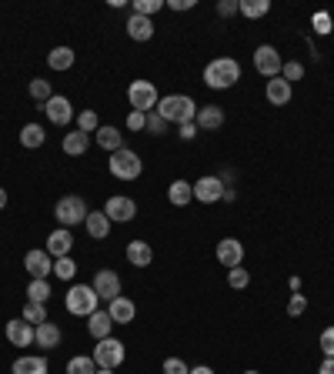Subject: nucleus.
I'll list each match as a JSON object with an SVG mask.
<instances>
[{
    "mask_svg": "<svg viewBox=\"0 0 334 374\" xmlns=\"http://www.w3.org/2000/svg\"><path fill=\"white\" fill-rule=\"evenodd\" d=\"M237 80H241V64L234 57H214L204 67V84L211 91H231Z\"/></svg>",
    "mask_w": 334,
    "mask_h": 374,
    "instance_id": "obj_1",
    "label": "nucleus"
},
{
    "mask_svg": "<svg viewBox=\"0 0 334 374\" xmlns=\"http://www.w3.org/2000/svg\"><path fill=\"white\" fill-rule=\"evenodd\" d=\"M157 114L164 117L167 124H178L180 127V124H187V120L197 117V104L187 94H167V97L157 101Z\"/></svg>",
    "mask_w": 334,
    "mask_h": 374,
    "instance_id": "obj_2",
    "label": "nucleus"
},
{
    "mask_svg": "<svg viewBox=\"0 0 334 374\" xmlns=\"http://www.w3.org/2000/svg\"><path fill=\"white\" fill-rule=\"evenodd\" d=\"M87 214H90V207H87V201L84 197H78V194H67V197H61L57 201V207H54V218H57V224L61 227H78V224H84L87 220Z\"/></svg>",
    "mask_w": 334,
    "mask_h": 374,
    "instance_id": "obj_3",
    "label": "nucleus"
},
{
    "mask_svg": "<svg viewBox=\"0 0 334 374\" xmlns=\"http://www.w3.org/2000/svg\"><path fill=\"white\" fill-rule=\"evenodd\" d=\"M107 170L114 174L117 181H137L144 170V161L130 147H120V151H114L111 154V161H107Z\"/></svg>",
    "mask_w": 334,
    "mask_h": 374,
    "instance_id": "obj_4",
    "label": "nucleus"
},
{
    "mask_svg": "<svg viewBox=\"0 0 334 374\" xmlns=\"http://www.w3.org/2000/svg\"><path fill=\"white\" fill-rule=\"evenodd\" d=\"M64 304H67L70 314H78V318H90L94 311H101V308H97V304H101V297H97V291L87 287V284H74V287L64 294Z\"/></svg>",
    "mask_w": 334,
    "mask_h": 374,
    "instance_id": "obj_5",
    "label": "nucleus"
},
{
    "mask_svg": "<svg viewBox=\"0 0 334 374\" xmlns=\"http://www.w3.org/2000/svg\"><path fill=\"white\" fill-rule=\"evenodd\" d=\"M90 358L97 361V368L117 371V368L124 364V358H128V348H124V341H117V337H104V341H97V348L90 351Z\"/></svg>",
    "mask_w": 334,
    "mask_h": 374,
    "instance_id": "obj_6",
    "label": "nucleus"
},
{
    "mask_svg": "<svg viewBox=\"0 0 334 374\" xmlns=\"http://www.w3.org/2000/svg\"><path fill=\"white\" fill-rule=\"evenodd\" d=\"M128 101L134 111H141V114H151V111H157V87L154 80H130L128 87Z\"/></svg>",
    "mask_w": 334,
    "mask_h": 374,
    "instance_id": "obj_7",
    "label": "nucleus"
},
{
    "mask_svg": "<svg viewBox=\"0 0 334 374\" xmlns=\"http://www.w3.org/2000/svg\"><path fill=\"white\" fill-rule=\"evenodd\" d=\"M281 67H284V61H281V54H278V47L261 44V47L254 51V70L261 74V77H268V80L281 77Z\"/></svg>",
    "mask_w": 334,
    "mask_h": 374,
    "instance_id": "obj_8",
    "label": "nucleus"
},
{
    "mask_svg": "<svg viewBox=\"0 0 334 374\" xmlns=\"http://www.w3.org/2000/svg\"><path fill=\"white\" fill-rule=\"evenodd\" d=\"M104 214L111 218V224H130V220L137 218V201H134V197H124V194H114V197H107Z\"/></svg>",
    "mask_w": 334,
    "mask_h": 374,
    "instance_id": "obj_9",
    "label": "nucleus"
},
{
    "mask_svg": "<svg viewBox=\"0 0 334 374\" xmlns=\"http://www.w3.org/2000/svg\"><path fill=\"white\" fill-rule=\"evenodd\" d=\"M218 261H221V268H241L245 264V244L237 241V237H224V241H218Z\"/></svg>",
    "mask_w": 334,
    "mask_h": 374,
    "instance_id": "obj_10",
    "label": "nucleus"
},
{
    "mask_svg": "<svg viewBox=\"0 0 334 374\" xmlns=\"http://www.w3.org/2000/svg\"><path fill=\"white\" fill-rule=\"evenodd\" d=\"M24 268L30 274V281H47V274H54V261L47 251H27Z\"/></svg>",
    "mask_w": 334,
    "mask_h": 374,
    "instance_id": "obj_11",
    "label": "nucleus"
},
{
    "mask_svg": "<svg viewBox=\"0 0 334 374\" xmlns=\"http://www.w3.org/2000/svg\"><path fill=\"white\" fill-rule=\"evenodd\" d=\"M221 194H224V184L214 174H204L194 181V201H201V204H214V201H221Z\"/></svg>",
    "mask_w": 334,
    "mask_h": 374,
    "instance_id": "obj_12",
    "label": "nucleus"
},
{
    "mask_svg": "<svg viewBox=\"0 0 334 374\" xmlns=\"http://www.w3.org/2000/svg\"><path fill=\"white\" fill-rule=\"evenodd\" d=\"M90 287H94V291H97V297H101V301H107V304H111L114 297H120V278H117L114 271H107V268L94 274V284H90Z\"/></svg>",
    "mask_w": 334,
    "mask_h": 374,
    "instance_id": "obj_13",
    "label": "nucleus"
},
{
    "mask_svg": "<svg viewBox=\"0 0 334 374\" xmlns=\"http://www.w3.org/2000/svg\"><path fill=\"white\" fill-rule=\"evenodd\" d=\"M44 114H47V120H51V124L67 127V124L74 120V107H70V101H67V97H57V94H54L51 101L44 104Z\"/></svg>",
    "mask_w": 334,
    "mask_h": 374,
    "instance_id": "obj_14",
    "label": "nucleus"
},
{
    "mask_svg": "<svg viewBox=\"0 0 334 374\" xmlns=\"http://www.w3.org/2000/svg\"><path fill=\"white\" fill-rule=\"evenodd\" d=\"M7 341L13 348H30L34 344V324L17 318V321H7Z\"/></svg>",
    "mask_w": 334,
    "mask_h": 374,
    "instance_id": "obj_15",
    "label": "nucleus"
},
{
    "mask_svg": "<svg viewBox=\"0 0 334 374\" xmlns=\"http://www.w3.org/2000/svg\"><path fill=\"white\" fill-rule=\"evenodd\" d=\"M70 247H74V234L67 231V227H57V231L47 234V247H44V251H47L51 258H67Z\"/></svg>",
    "mask_w": 334,
    "mask_h": 374,
    "instance_id": "obj_16",
    "label": "nucleus"
},
{
    "mask_svg": "<svg viewBox=\"0 0 334 374\" xmlns=\"http://www.w3.org/2000/svg\"><path fill=\"white\" fill-rule=\"evenodd\" d=\"M194 124H197V130H221L224 127V111L218 104H204V107H197Z\"/></svg>",
    "mask_w": 334,
    "mask_h": 374,
    "instance_id": "obj_17",
    "label": "nucleus"
},
{
    "mask_svg": "<svg viewBox=\"0 0 334 374\" xmlns=\"http://www.w3.org/2000/svg\"><path fill=\"white\" fill-rule=\"evenodd\" d=\"M61 328H57V324L54 321H44V324H37V328H34V344H37V348H44V351H54V348H61Z\"/></svg>",
    "mask_w": 334,
    "mask_h": 374,
    "instance_id": "obj_18",
    "label": "nucleus"
},
{
    "mask_svg": "<svg viewBox=\"0 0 334 374\" xmlns=\"http://www.w3.org/2000/svg\"><path fill=\"white\" fill-rule=\"evenodd\" d=\"M107 314H111V321L114 324H130L134 321V314H137V304L130 301V297H114L111 304H107Z\"/></svg>",
    "mask_w": 334,
    "mask_h": 374,
    "instance_id": "obj_19",
    "label": "nucleus"
},
{
    "mask_svg": "<svg viewBox=\"0 0 334 374\" xmlns=\"http://www.w3.org/2000/svg\"><path fill=\"white\" fill-rule=\"evenodd\" d=\"M264 97H268L274 107H284V104L295 97V87L287 84L284 77H274V80H268V87H264Z\"/></svg>",
    "mask_w": 334,
    "mask_h": 374,
    "instance_id": "obj_20",
    "label": "nucleus"
},
{
    "mask_svg": "<svg viewBox=\"0 0 334 374\" xmlns=\"http://www.w3.org/2000/svg\"><path fill=\"white\" fill-rule=\"evenodd\" d=\"M94 141L101 144L107 154H114V151H120V147H124V134H120L114 124H101V127H97V134H94Z\"/></svg>",
    "mask_w": 334,
    "mask_h": 374,
    "instance_id": "obj_21",
    "label": "nucleus"
},
{
    "mask_svg": "<svg viewBox=\"0 0 334 374\" xmlns=\"http://www.w3.org/2000/svg\"><path fill=\"white\" fill-rule=\"evenodd\" d=\"M124 27H128L130 40H141V44H144V40L154 37V20H151V17H137V13H130Z\"/></svg>",
    "mask_w": 334,
    "mask_h": 374,
    "instance_id": "obj_22",
    "label": "nucleus"
},
{
    "mask_svg": "<svg viewBox=\"0 0 334 374\" xmlns=\"http://www.w3.org/2000/svg\"><path fill=\"white\" fill-rule=\"evenodd\" d=\"M87 331L94 341H104V337H111V331H114V321H111V314L107 311H94L87 318Z\"/></svg>",
    "mask_w": 334,
    "mask_h": 374,
    "instance_id": "obj_23",
    "label": "nucleus"
},
{
    "mask_svg": "<svg viewBox=\"0 0 334 374\" xmlns=\"http://www.w3.org/2000/svg\"><path fill=\"white\" fill-rule=\"evenodd\" d=\"M124 254H128L130 268H151V261H154V251H151L147 241H130Z\"/></svg>",
    "mask_w": 334,
    "mask_h": 374,
    "instance_id": "obj_24",
    "label": "nucleus"
},
{
    "mask_svg": "<svg viewBox=\"0 0 334 374\" xmlns=\"http://www.w3.org/2000/svg\"><path fill=\"white\" fill-rule=\"evenodd\" d=\"M84 227H87V234L94 241H104V237L111 234V218H107L104 211H90L87 220H84Z\"/></svg>",
    "mask_w": 334,
    "mask_h": 374,
    "instance_id": "obj_25",
    "label": "nucleus"
},
{
    "mask_svg": "<svg viewBox=\"0 0 334 374\" xmlns=\"http://www.w3.org/2000/svg\"><path fill=\"white\" fill-rule=\"evenodd\" d=\"M11 374H47V358H34V354H24L11 364Z\"/></svg>",
    "mask_w": 334,
    "mask_h": 374,
    "instance_id": "obj_26",
    "label": "nucleus"
},
{
    "mask_svg": "<svg viewBox=\"0 0 334 374\" xmlns=\"http://www.w3.org/2000/svg\"><path fill=\"white\" fill-rule=\"evenodd\" d=\"M167 201L174 207H187L194 201V184L191 181H174L167 187Z\"/></svg>",
    "mask_w": 334,
    "mask_h": 374,
    "instance_id": "obj_27",
    "label": "nucleus"
},
{
    "mask_svg": "<svg viewBox=\"0 0 334 374\" xmlns=\"http://www.w3.org/2000/svg\"><path fill=\"white\" fill-rule=\"evenodd\" d=\"M87 147H90V134H84V130H70V134H64V154L80 157V154H87Z\"/></svg>",
    "mask_w": 334,
    "mask_h": 374,
    "instance_id": "obj_28",
    "label": "nucleus"
},
{
    "mask_svg": "<svg viewBox=\"0 0 334 374\" xmlns=\"http://www.w3.org/2000/svg\"><path fill=\"white\" fill-rule=\"evenodd\" d=\"M47 67H51V70H70V67H74V51H70V47H54V51L47 54Z\"/></svg>",
    "mask_w": 334,
    "mask_h": 374,
    "instance_id": "obj_29",
    "label": "nucleus"
},
{
    "mask_svg": "<svg viewBox=\"0 0 334 374\" xmlns=\"http://www.w3.org/2000/svg\"><path fill=\"white\" fill-rule=\"evenodd\" d=\"M237 4H241V13H245L247 20H261L271 11V0H237Z\"/></svg>",
    "mask_w": 334,
    "mask_h": 374,
    "instance_id": "obj_30",
    "label": "nucleus"
},
{
    "mask_svg": "<svg viewBox=\"0 0 334 374\" xmlns=\"http://www.w3.org/2000/svg\"><path fill=\"white\" fill-rule=\"evenodd\" d=\"M44 141H47V134H44L40 124H24V127H20V144H24V147L34 151V147H40Z\"/></svg>",
    "mask_w": 334,
    "mask_h": 374,
    "instance_id": "obj_31",
    "label": "nucleus"
},
{
    "mask_svg": "<svg viewBox=\"0 0 334 374\" xmlns=\"http://www.w3.org/2000/svg\"><path fill=\"white\" fill-rule=\"evenodd\" d=\"M67 374H97V361L87 354H78V358L67 361Z\"/></svg>",
    "mask_w": 334,
    "mask_h": 374,
    "instance_id": "obj_32",
    "label": "nucleus"
},
{
    "mask_svg": "<svg viewBox=\"0 0 334 374\" xmlns=\"http://www.w3.org/2000/svg\"><path fill=\"white\" fill-rule=\"evenodd\" d=\"M74 274H78V264H74L70 254H67V258H54V278H61V281H74Z\"/></svg>",
    "mask_w": 334,
    "mask_h": 374,
    "instance_id": "obj_33",
    "label": "nucleus"
},
{
    "mask_svg": "<svg viewBox=\"0 0 334 374\" xmlns=\"http://www.w3.org/2000/svg\"><path fill=\"white\" fill-rule=\"evenodd\" d=\"M20 318H24V321H30L34 328H37V324H44V321H47V304H37V301H27V304H24V314H20Z\"/></svg>",
    "mask_w": 334,
    "mask_h": 374,
    "instance_id": "obj_34",
    "label": "nucleus"
},
{
    "mask_svg": "<svg viewBox=\"0 0 334 374\" xmlns=\"http://www.w3.org/2000/svg\"><path fill=\"white\" fill-rule=\"evenodd\" d=\"M27 91H30V97H34V101H40V104H47L54 97V91H51V80H44V77H34L30 80V87H27Z\"/></svg>",
    "mask_w": 334,
    "mask_h": 374,
    "instance_id": "obj_35",
    "label": "nucleus"
},
{
    "mask_svg": "<svg viewBox=\"0 0 334 374\" xmlns=\"http://www.w3.org/2000/svg\"><path fill=\"white\" fill-rule=\"evenodd\" d=\"M157 11H164V0H134L130 4V13H137V17H154Z\"/></svg>",
    "mask_w": 334,
    "mask_h": 374,
    "instance_id": "obj_36",
    "label": "nucleus"
},
{
    "mask_svg": "<svg viewBox=\"0 0 334 374\" xmlns=\"http://www.w3.org/2000/svg\"><path fill=\"white\" fill-rule=\"evenodd\" d=\"M47 297H51V284H47V281H30V284H27V301L47 304Z\"/></svg>",
    "mask_w": 334,
    "mask_h": 374,
    "instance_id": "obj_37",
    "label": "nucleus"
},
{
    "mask_svg": "<svg viewBox=\"0 0 334 374\" xmlns=\"http://www.w3.org/2000/svg\"><path fill=\"white\" fill-rule=\"evenodd\" d=\"M97 127H101V117L94 114V111H80L78 114V130H84V134H97Z\"/></svg>",
    "mask_w": 334,
    "mask_h": 374,
    "instance_id": "obj_38",
    "label": "nucleus"
},
{
    "mask_svg": "<svg viewBox=\"0 0 334 374\" xmlns=\"http://www.w3.org/2000/svg\"><path fill=\"white\" fill-rule=\"evenodd\" d=\"M281 77L295 87V80H301L304 77V64L301 61H284V67H281Z\"/></svg>",
    "mask_w": 334,
    "mask_h": 374,
    "instance_id": "obj_39",
    "label": "nucleus"
},
{
    "mask_svg": "<svg viewBox=\"0 0 334 374\" xmlns=\"http://www.w3.org/2000/svg\"><path fill=\"white\" fill-rule=\"evenodd\" d=\"M228 284H231L234 291H245L247 284H251V271L247 268H231L228 271Z\"/></svg>",
    "mask_w": 334,
    "mask_h": 374,
    "instance_id": "obj_40",
    "label": "nucleus"
},
{
    "mask_svg": "<svg viewBox=\"0 0 334 374\" xmlns=\"http://www.w3.org/2000/svg\"><path fill=\"white\" fill-rule=\"evenodd\" d=\"M311 27H314V34H331L334 30V20H331V13H314L311 17Z\"/></svg>",
    "mask_w": 334,
    "mask_h": 374,
    "instance_id": "obj_41",
    "label": "nucleus"
},
{
    "mask_svg": "<svg viewBox=\"0 0 334 374\" xmlns=\"http://www.w3.org/2000/svg\"><path fill=\"white\" fill-rule=\"evenodd\" d=\"M304 311H308V297H304V294H291V301H287V314H291V318H301Z\"/></svg>",
    "mask_w": 334,
    "mask_h": 374,
    "instance_id": "obj_42",
    "label": "nucleus"
},
{
    "mask_svg": "<svg viewBox=\"0 0 334 374\" xmlns=\"http://www.w3.org/2000/svg\"><path fill=\"white\" fill-rule=\"evenodd\" d=\"M164 130H167V120L157 111H151L147 114V134H164Z\"/></svg>",
    "mask_w": 334,
    "mask_h": 374,
    "instance_id": "obj_43",
    "label": "nucleus"
},
{
    "mask_svg": "<svg viewBox=\"0 0 334 374\" xmlns=\"http://www.w3.org/2000/svg\"><path fill=\"white\" fill-rule=\"evenodd\" d=\"M128 130H147V114H141V111H130L128 114Z\"/></svg>",
    "mask_w": 334,
    "mask_h": 374,
    "instance_id": "obj_44",
    "label": "nucleus"
},
{
    "mask_svg": "<svg viewBox=\"0 0 334 374\" xmlns=\"http://www.w3.org/2000/svg\"><path fill=\"white\" fill-rule=\"evenodd\" d=\"M164 374H191V368L180 361V358H167V361H164Z\"/></svg>",
    "mask_w": 334,
    "mask_h": 374,
    "instance_id": "obj_45",
    "label": "nucleus"
},
{
    "mask_svg": "<svg viewBox=\"0 0 334 374\" xmlns=\"http://www.w3.org/2000/svg\"><path fill=\"white\" fill-rule=\"evenodd\" d=\"M321 351H324V358H334V328H324L321 331Z\"/></svg>",
    "mask_w": 334,
    "mask_h": 374,
    "instance_id": "obj_46",
    "label": "nucleus"
},
{
    "mask_svg": "<svg viewBox=\"0 0 334 374\" xmlns=\"http://www.w3.org/2000/svg\"><path fill=\"white\" fill-rule=\"evenodd\" d=\"M234 13H241V4H237V0H221L218 4V17H234Z\"/></svg>",
    "mask_w": 334,
    "mask_h": 374,
    "instance_id": "obj_47",
    "label": "nucleus"
},
{
    "mask_svg": "<svg viewBox=\"0 0 334 374\" xmlns=\"http://www.w3.org/2000/svg\"><path fill=\"white\" fill-rule=\"evenodd\" d=\"M197 134H201V130H197V124H194V120H187V124H180V127H178V137H180V141H194Z\"/></svg>",
    "mask_w": 334,
    "mask_h": 374,
    "instance_id": "obj_48",
    "label": "nucleus"
},
{
    "mask_svg": "<svg viewBox=\"0 0 334 374\" xmlns=\"http://www.w3.org/2000/svg\"><path fill=\"white\" fill-rule=\"evenodd\" d=\"M164 7L167 11H191L194 0H164Z\"/></svg>",
    "mask_w": 334,
    "mask_h": 374,
    "instance_id": "obj_49",
    "label": "nucleus"
},
{
    "mask_svg": "<svg viewBox=\"0 0 334 374\" xmlns=\"http://www.w3.org/2000/svg\"><path fill=\"white\" fill-rule=\"evenodd\" d=\"M318 374H334V358H324L321 368H318Z\"/></svg>",
    "mask_w": 334,
    "mask_h": 374,
    "instance_id": "obj_50",
    "label": "nucleus"
},
{
    "mask_svg": "<svg viewBox=\"0 0 334 374\" xmlns=\"http://www.w3.org/2000/svg\"><path fill=\"white\" fill-rule=\"evenodd\" d=\"M191 374H214V371H211L207 364H197V368H191Z\"/></svg>",
    "mask_w": 334,
    "mask_h": 374,
    "instance_id": "obj_51",
    "label": "nucleus"
},
{
    "mask_svg": "<svg viewBox=\"0 0 334 374\" xmlns=\"http://www.w3.org/2000/svg\"><path fill=\"white\" fill-rule=\"evenodd\" d=\"M221 197H224V201H234V197H237V191H234V187H224V194H221Z\"/></svg>",
    "mask_w": 334,
    "mask_h": 374,
    "instance_id": "obj_52",
    "label": "nucleus"
},
{
    "mask_svg": "<svg viewBox=\"0 0 334 374\" xmlns=\"http://www.w3.org/2000/svg\"><path fill=\"white\" fill-rule=\"evenodd\" d=\"M4 207H7V191L0 187V211H4Z\"/></svg>",
    "mask_w": 334,
    "mask_h": 374,
    "instance_id": "obj_53",
    "label": "nucleus"
},
{
    "mask_svg": "<svg viewBox=\"0 0 334 374\" xmlns=\"http://www.w3.org/2000/svg\"><path fill=\"white\" fill-rule=\"evenodd\" d=\"M97 374H114V371L111 368H97Z\"/></svg>",
    "mask_w": 334,
    "mask_h": 374,
    "instance_id": "obj_54",
    "label": "nucleus"
},
{
    "mask_svg": "<svg viewBox=\"0 0 334 374\" xmlns=\"http://www.w3.org/2000/svg\"><path fill=\"white\" fill-rule=\"evenodd\" d=\"M245 374H261V371H245Z\"/></svg>",
    "mask_w": 334,
    "mask_h": 374,
    "instance_id": "obj_55",
    "label": "nucleus"
}]
</instances>
